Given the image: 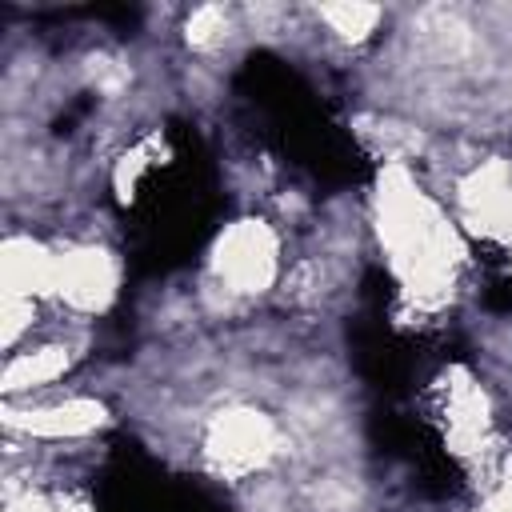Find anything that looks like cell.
<instances>
[{
    "mask_svg": "<svg viewBox=\"0 0 512 512\" xmlns=\"http://www.w3.org/2000/svg\"><path fill=\"white\" fill-rule=\"evenodd\" d=\"M268 448H272V432L252 412H232L212 432V452L224 460V468H236V472L260 464L268 456Z\"/></svg>",
    "mask_w": 512,
    "mask_h": 512,
    "instance_id": "6da1fadb",
    "label": "cell"
},
{
    "mask_svg": "<svg viewBox=\"0 0 512 512\" xmlns=\"http://www.w3.org/2000/svg\"><path fill=\"white\" fill-rule=\"evenodd\" d=\"M12 424H24L28 432H88L92 424H100V408L96 404H60V408H40V412H28V420H12Z\"/></svg>",
    "mask_w": 512,
    "mask_h": 512,
    "instance_id": "7a4b0ae2",
    "label": "cell"
}]
</instances>
